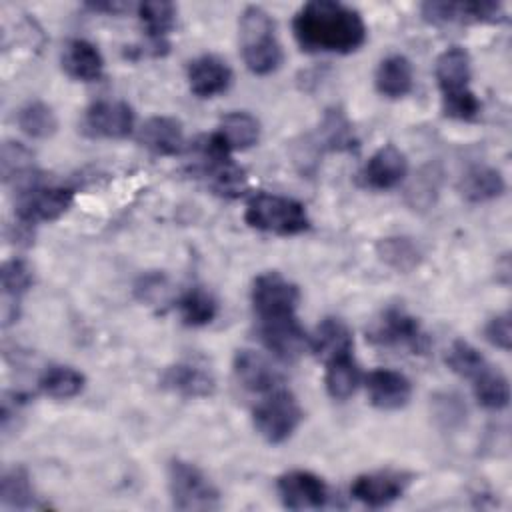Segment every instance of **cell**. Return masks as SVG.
<instances>
[{
    "label": "cell",
    "instance_id": "cell-1",
    "mask_svg": "<svg viewBox=\"0 0 512 512\" xmlns=\"http://www.w3.org/2000/svg\"><path fill=\"white\" fill-rule=\"evenodd\" d=\"M292 30L298 46L312 54H350L366 42L360 12L334 0L306 2L294 14Z\"/></svg>",
    "mask_w": 512,
    "mask_h": 512
},
{
    "label": "cell",
    "instance_id": "cell-2",
    "mask_svg": "<svg viewBox=\"0 0 512 512\" xmlns=\"http://www.w3.org/2000/svg\"><path fill=\"white\" fill-rule=\"evenodd\" d=\"M240 52L252 74L266 76L280 68L284 54L276 34L274 18L260 6H248L238 22Z\"/></svg>",
    "mask_w": 512,
    "mask_h": 512
},
{
    "label": "cell",
    "instance_id": "cell-3",
    "mask_svg": "<svg viewBox=\"0 0 512 512\" xmlns=\"http://www.w3.org/2000/svg\"><path fill=\"white\" fill-rule=\"evenodd\" d=\"M230 152L218 132L200 136L190 148L192 172L204 178L214 194L224 198H236L246 190V174Z\"/></svg>",
    "mask_w": 512,
    "mask_h": 512
},
{
    "label": "cell",
    "instance_id": "cell-4",
    "mask_svg": "<svg viewBox=\"0 0 512 512\" xmlns=\"http://www.w3.org/2000/svg\"><path fill=\"white\" fill-rule=\"evenodd\" d=\"M244 220L250 228L276 236H296L310 228V218L302 202L268 192H260L248 200Z\"/></svg>",
    "mask_w": 512,
    "mask_h": 512
},
{
    "label": "cell",
    "instance_id": "cell-5",
    "mask_svg": "<svg viewBox=\"0 0 512 512\" xmlns=\"http://www.w3.org/2000/svg\"><path fill=\"white\" fill-rule=\"evenodd\" d=\"M168 492L176 510L208 512L220 508V492L212 480L196 464L180 458L168 464Z\"/></svg>",
    "mask_w": 512,
    "mask_h": 512
},
{
    "label": "cell",
    "instance_id": "cell-6",
    "mask_svg": "<svg viewBox=\"0 0 512 512\" xmlns=\"http://www.w3.org/2000/svg\"><path fill=\"white\" fill-rule=\"evenodd\" d=\"M366 340L380 348H406L412 354H424L428 348V336L418 318L398 306L382 310L370 322Z\"/></svg>",
    "mask_w": 512,
    "mask_h": 512
},
{
    "label": "cell",
    "instance_id": "cell-7",
    "mask_svg": "<svg viewBox=\"0 0 512 512\" xmlns=\"http://www.w3.org/2000/svg\"><path fill=\"white\" fill-rule=\"evenodd\" d=\"M304 412L296 396L288 390H272L252 412L256 432L270 444L286 442L300 426Z\"/></svg>",
    "mask_w": 512,
    "mask_h": 512
},
{
    "label": "cell",
    "instance_id": "cell-8",
    "mask_svg": "<svg viewBox=\"0 0 512 512\" xmlns=\"http://www.w3.org/2000/svg\"><path fill=\"white\" fill-rule=\"evenodd\" d=\"M74 204V192L64 186L32 184L18 194L16 220L26 226L52 222L64 216Z\"/></svg>",
    "mask_w": 512,
    "mask_h": 512
},
{
    "label": "cell",
    "instance_id": "cell-9",
    "mask_svg": "<svg viewBox=\"0 0 512 512\" xmlns=\"http://www.w3.org/2000/svg\"><path fill=\"white\" fill-rule=\"evenodd\" d=\"M252 308L260 320L294 314L300 302V290L280 272L270 270L254 278L250 290Z\"/></svg>",
    "mask_w": 512,
    "mask_h": 512
},
{
    "label": "cell",
    "instance_id": "cell-10",
    "mask_svg": "<svg viewBox=\"0 0 512 512\" xmlns=\"http://www.w3.org/2000/svg\"><path fill=\"white\" fill-rule=\"evenodd\" d=\"M82 128L92 138H126L134 128V110L124 100H98L88 106Z\"/></svg>",
    "mask_w": 512,
    "mask_h": 512
},
{
    "label": "cell",
    "instance_id": "cell-11",
    "mask_svg": "<svg viewBox=\"0 0 512 512\" xmlns=\"http://www.w3.org/2000/svg\"><path fill=\"white\" fill-rule=\"evenodd\" d=\"M282 506L288 510H318L328 502L326 482L310 470H288L276 480Z\"/></svg>",
    "mask_w": 512,
    "mask_h": 512
},
{
    "label": "cell",
    "instance_id": "cell-12",
    "mask_svg": "<svg viewBox=\"0 0 512 512\" xmlns=\"http://www.w3.org/2000/svg\"><path fill=\"white\" fill-rule=\"evenodd\" d=\"M420 10L432 24H496L506 18L498 2H424Z\"/></svg>",
    "mask_w": 512,
    "mask_h": 512
},
{
    "label": "cell",
    "instance_id": "cell-13",
    "mask_svg": "<svg viewBox=\"0 0 512 512\" xmlns=\"http://www.w3.org/2000/svg\"><path fill=\"white\" fill-rule=\"evenodd\" d=\"M258 334L264 346L274 356L286 362L300 358L304 350L310 348V336L304 332V328L300 326L294 314L260 320Z\"/></svg>",
    "mask_w": 512,
    "mask_h": 512
},
{
    "label": "cell",
    "instance_id": "cell-14",
    "mask_svg": "<svg viewBox=\"0 0 512 512\" xmlns=\"http://www.w3.org/2000/svg\"><path fill=\"white\" fill-rule=\"evenodd\" d=\"M406 174V154L394 144H384L366 160L358 176L360 182L370 190H392L406 178Z\"/></svg>",
    "mask_w": 512,
    "mask_h": 512
},
{
    "label": "cell",
    "instance_id": "cell-15",
    "mask_svg": "<svg viewBox=\"0 0 512 512\" xmlns=\"http://www.w3.org/2000/svg\"><path fill=\"white\" fill-rule=\"evenodd\" d=\"M408 478L394 470L360 474L350 486V494L368 508H382L402 498Z\"/></svg>",
    "mask_w": 512,
    "mask_h": 512
},
{
    "label": "cell",
    "instance_id": "cell-16",
    "mask_svg": "<svg viewBox=\"0 0 512 512\" xmlns=\"http://www.w3.org/2000/svg\"><path fill=\"white\" fill-rule=\"evenodd\" d=\"M232 370L240 386L254 394L272 392L280 384V372L272 366V362L252 348L236 350L232 360Z\"/></svg>",
    "mask_w": 512,
    "mask_h": 512
},
{
    "label": "cell",
    "instance_id": "cell-17",
    "mask_svg": "<svg viewBox=\"0 0 512 512\" xmlns=\"http://www.w3.org/2000/svg\"><path fill=\"white\" fill-rule=\"evenodd\" d=\"M162 388L182 398H208L216 390L214 374L194 362H176L160 376Z\"/></svg>",
    "mask_w": 512,
    "mask_h": 512
},
{
    "label": "cell",
    "instance_id": "cell-18",
    "mask_svg": "<svg viewBox=\"0 0 512 512\" xmlns=\"http://www.w3.org/2000/svg\"><path fill=\"white\" fill-rule=\"evenodd\" d=\"M186 78L194 96L214 98L230 88L232 68L214 54H202L188 64Z\"/></svg>",
    "mask_w": 512,
    "mask_h": 512
},
{
    "label": "cell",
    "instance_id": "cell-19",
    "mask_svg": "<svg viewBox=\"0 0 512 512\" xmlns=\"http://www.w3.org/2000/svg\"><path fill=\"white\" fill-rule=\"evenodd\" d=\"M366 392L374 408L400 410L412 396V384L402 372L376 368L366 376Z\"/></svg>",
    "mask_w": 512,
    "mask_h": 512
},
{
    "label": "cell",
    "instance_id": "cell-20",
    "mask_svg": "<svg viewBox=\"0 0 512 512\" xmlns=\"http://www.w3.org/2000/svg\"><path fill=\"white\" fill-rule=\"evenodd\" d=\"M178 10L172 2H142L138 4V20L148 36V50L154 56L168 52V34L176 26Z\"/></svg>",
    "mask_w": 512,
    "mask_h": 512
},
{
    "label": "cell",
    "instance_id": "cell-21",
    "mask_svg": "<svg viewBox=\"0 0 512 512\" xmlns=\"http://www.w3.org/2000/svg\"><path fill=\"white\" fill-rule=\"evenodd\" d=\"M60 64L70 78L80 82H96L104 74V58L100 50L84 38H72L64 44Z\"/></svg>",
    "mask_w": 512,
    "mask_h": 512
},
{
    "label": "cell",
    "instance_id": "cell-22",
    "mask_svg": "<svg viewBox=\"0 0 512 512\" xmlns=\"http://www.w3.org/2000/svg\"><path fill=\"white\" fill-rule=\"evenodd\" d=\"M138 142L156 156H176L184 150V130L172 116H152L142 124Z\"/></svg>",
    "mask_w": 512,
    "mask_h": 512
},
{
    "label": "cell",
    "instance_id": "cell-23",
    "mask_svg": "<svg viewBox=\"0 0 512 512\" xmlns=\"http://www.w3.org/2000/svg\"><path fill=\"white\" fill-rule=\"evenodd\" d=\"M434 74H436L442 96L468 90L470 88V78H472L470 54L460 46L446 48L436 58Z\"/></svg>",
    "mask_w": 512,
    "mask_h": 512
},
{
    "label": "cell",
    "instance_id": "cell-24",
    "mask_svg": "<svg viewBox=\"0 0 512 512\" xmlns=\"http://www.w3.org/2000/svg\"><path fill=\"white\" fill-rule=\"evenodd\" d=\"M352 346H354V340L348 324L334 316L324 318L316 326L314 334L310 336V350L322 362H328L336 356L352 352Z\"/></svg>",
    "mask_w": 512,
    "mask_h": 512
},
{
    "label": "cell",
    "instance_id": "cell-25",
    "mask_svg": "<svg viewBox=\"0 0 512 512\" xmlns=\"http://www.w3.org/2000/svg\"><path fill=\"white\" fill-rule=\"evenodd\" d=\"M376 90L386 98H402L414 86V68L404 54H390L380 60L374 74Z\"/></svg>",
    "mask_w": 512,
    "mask_h": 512
},
{
    "label": "cell",
    "instance_id": "cell-26",
    "mask_svg": "<svg viewBox=\"0 0 512 512\" xmlns=\"http://www.w3.org/2000/svg\"><path fill=\"white\" fill-rule=\"evenodd\" d=\"M460 194L472 202V204H482L490 202L498 196L504 194L506 182L504 176L490 166H472L466 170L458 182Z\"/></svg>",
    "mask_w": 512,
    "mask_h": 512
},
{
    "label": "cell",
    "instance_id": "cell-27",
    "mask_svg": "<svg viewBox=\"0 0 512 512\" xmlns=\"http://www.w3.org/2000/svg\"><path fill=\"white\" fill-rule=\"evenodd\" d=\"M0 506L6 510L44 508V504H40V500L32 488L30 474L22 466H14L2 474Z\"/></svg>",
    "mask_w": 512,
    "mask_h": 512
},
{
    "label": "cell",
    "instance_id": "cell-28",
    "mask_svg": "<svg viewBox=\"0 0 512 512\" xmlns=\"http://www.w3.org/2000/svg\"><path fill=\"white\" fill-rule=\"evenodd\" d=\"M316 144L322 150H330V152H352L358 146L352 124L342 110L338 108L326 110L318 126Z\"/></svg>",
    "mask_w": 512,
    "mask_h": 512
},
{
    "label": "cell",
    "instance_id": "cell-29",
    "mask_svg": "<svg viewBox=\"0 0 512 512\" xmlns=\"http://www.w3.org/2000/svg\"><path fill=\"white\" fill-rule=\"evenodd\" d=\"M216 132L232 152L248 150L260 140V122L248 112L234 110L222 116Z\"/></svg>",
    "mask_w": 512,
    "mask_h": 512
},
{
    "label": "cell",
    "instance_id": "cell-30",
    "mask_svg": "<svg viewBox=\"0 0 512 512\" xmlns=\"http://www.w3.org/2000/svg\"><path fill=\"white\" fill-rule=\"evenodd\" d=\"M324 384L334 400H348L360 384V368L352 352L336 356L326 362Z\"/></svg>",
    "mask_w": 512,
    "mask_h": 512
},
{
    "label": "cell",
    "instance_id": "cell-31",
    "mask_svg": "<svg viewBox=\"0 0 512 512\" xmlns=\"http://www.w3.org/2000/svg\"><path fill=\"white\" fill-rule=\"evenodd\" d=\"M84 384H86L84 374L64 364L48 366L38 378V388L42 390V394L54 400H68L78 396L84 390Z\"/></svg>",
    "mask_w": 512,
    "mask_h": 512
},
{
    "label": "cell",
    "instance_id": "cell-32",
    "mask_svg": "<svg viewBox=\"0 0 512 512\" xmlns=\"http://www.w3.org/2000/svg\"><path fill=\"white\" fill-rule=\"evenodd\" d=\"M472 392L476 402L486 410H502L510 402L508 378L490 364L472 378Z\"/></svg>",
    "mask_w": 512,
    "mask_h": 512
},
{
    "label": "cell",
    "instance_id": "cell-33",
    "mask_svg": "<svg viewBox=\"0 0 512 512\" xmlns=\"http://www.w3.org/2000/svg\"><path fill=\"white\" fill-rule=\"evenodd\" d=\"M176 306H178L182 322L192 328L208 326L218 316L216 298L200 286H194L188 292H184Z\"/></svg>",
    "mask_w": 512,
    "mask_h": 512
},
{
    "label": "cell",
    "instance_id": "cell-34",
    "mask_svg": "<svg viewBox=\"0 0 512 512\" xmlns=\"http://www.w3.org/2000/svg\"><path fill=\"white\" fill-rule=\"evenodd\" d=\"M16 122L20 130L30 138H50L58 130V118L52 106H48L42 100H30L26 102L16 116Z\"/></svg>",
    "mask_w": 512,
    "mask_h": 512
},
{
    "label": "cell",
    "instance_id": "cell-35",
    "mask_svg": "<svg viewBox=\"0 0 512 512\" xmlns=\"http://www.w3.org/2000/svg\"><path fill=\"white\" fill-rule=\"evenodd\" d=\"M376 252L384 264H388L398 272H410L420 264V258H422L418 244L404 236L382 238L376 244Z\"/></svg>",
    "mask_w": 512,
    "mask_h": 512
},
{
    "label": "cell",
    "instance_id": "cell-36",
    "mask_svg": "<svg viewBox=\"0 0 512 512\" xmlns=\"http://www.w3.org/2000/svg\"><path fill=\"white\" fill-rule=\"evenodd\" d=\"M0 166L4 182L22 180V190L32 186L30 174H34V156L32 152L22 146L20 142H4L0 152Z\"/></svg>",
    "mask_w": 512,
    "mask_h": 512
},
{
    "label": "cell",
    "instance_id": "cell-37",
    "mask_svg": "<svg viewBox=\"0 0 512 512\" xmlns=\"http://www.w3.org/2000/svg\"><path fill=\"white\" fill-rule=\"evenodd\" d=\"M446 364L448 368L458 374L460 378H466V380H472L474 376H478L486 366H488V360L484 358V354L472 346L470 342L466 340H454L448 348V354H446Z\"/></svg>",
    "mask_w": 512,
    "mask_h": 512
},
{
    "label": "cell",
    "instance_id": "cell-38",
    "mask_svg": "<svg viewBox=\"0 0 512 512\" xmlns=\"http://www.w3.org/2000/svg\"><path fill=\"white\" fill-rule=\"evenodd\" d=\"M2 290H4V296L10 298L12 302L18 304L20 296L26 294L32 284H34V272L30 268V264L22 258H12V260H6L2 264Z\"/></svg>",
    "mask_w": 512,
    "mask_h": 512
},
{
    "label": "cell",
    "instance_id": "cell-39",
    "mask_svg": "<svg viewBox=\"0 0 512 512\" xmlns=\"http://www.w3.org/2000/svg\"><path fill=\"white\" fill-rule=\"evenodd\" d=\"M480 108H482V104L470 88L456 92V94L442 96V112H444V116H448L452 120H462V122L476 120L480 114Z\"/></svg>",
    "mask_w": 512,
    "mask_h": 512
},
{
    "label": "cell",
    "instance_id": "cell-40",
    "mask_svg": "<svg viewBox=\"0 0 512 512\" xmlns=\"http://www.w3.org/2000/svg\"><path fill=\"white\" fill-rule=\"evenodd\" d=\"M434 416L444 428H456L466 418V406L456 394H442L434 398Z\"/></svg>",
    "mask_w": 512,
    "mask_h": 512
},
{
    "label": "cell",
    "instance_id": "cell-41",
    "mask_svg": "<svg viewBox=\"0 0 512 512\" xmlns=\"http://www.w3.org/2000/svg\"><path fill=\"white\" fill-rule=\"evenodd\" d=\"M484 336H486V340H488L492 346H496V348L508 352V350H510V342H512L510 314L504 312V314H498V316L490 318L488 324H486V328H484Z\"/></svg>",
    "mask_w": 512,
    "mask_h": 512
},
{
    "label": "cell",
    "instance_id": "cell-42",
    "mask_svg": "<svg viewBox=\"0 0 512 512\" xmlns=\"http://www.w3.org/2000/svg\"><path fill=\"white\" fill-rule=\"evenodd\" d=\"M162 292H164V278H162L160 274L142 276L140 282L136 284V294H138L140 300H144V302H150L152 298L162 296Z\"/></svg>",
    "mask_w": 512,
    "mask_h": 512
}]
</instances>
